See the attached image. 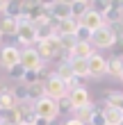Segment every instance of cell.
Returning <instances> with one entry per match:
<instances>
[{"label": "cell", "instance_id": "obj_13", "mask_svg": "<svg viewBox=\"0 0 123 125\" xmlns=\"http://www.w3.org/2000/svg\"><path fill=\"white\" fill-rule=\"evenodd\" d=\"M18 32V21L9 16H0V34L2 36H16Z\"/></svg>", "mask_w": 123, "mask_h": 125}, {"label": "cell", "instance_id": "obj_28", "mask_svg": "<svg viewBox=\"0 0 123 125\" xmlns=\"http://www.w3.org/2000/svg\"><path fill=\"white\" fill-rule=\"evenodd\" d=\"M89 125H107V123H105V116H103V109H96V114L91 116Z\"/></svg>", "mask_w": 123, "mask_h": 125}, {"label": "cell", "instance_id": "obj_18", "mask_svg": "<svg viewBox=\"0 0 123 125\" xmlns=\"http://www.w3.org/2000/svg\"><path fill=\"white\" fill-rule=\"evenodd\" d=\"M2 123L5 125H23V112L16 107V109H9V112H2Z\"/></svg>", "mask_w": 123, "mask_h": 125}, {"label": "cell", "instance_id": "obj_15", "mask_svg": "<svg viewBox=\"0 0 123 125\" xmlns=\"http://www.w3.org/2000/svg\"><path fill=\"white\" fill-rule=\"evenodd\" d=\"M89 9H91L89 0H71V16H73L75 21H80Z\"/></svg>", "mask_w": 123, "mask_h": 125}, {"label": "cell", "instance_id": "obj_36", "mask_svg": "<svg viewBox=\"0 0 123 125\" xmlns=\"http://www.w3.org/2000/svg\"><path fill=\"white\" fill-rule=\"evenodd\" d=\"M0 39H2V34H0Z\"/></svg>", "mask_w": 123, "mask_h": 125}, {"label": "cell", "instance_id": "obj_29", "mask_svg": "<svg viewBox=\"0 0 123 125\" xmlns=\"http://www.w3.org/2000/svg\"><path fill=\"white\" fill-rule=\"evenodd\" d=\"M59 112H73V105H71L68 95H66L64 100H59Z\"/></svg>", "mask_w": 123, "mask_h": 125}, {"label": "cell", "instance_id": "obj_16", "mask_svg": "<svg viewBox=\"0 0 123 125\" xmlns=\"http://www.w3.org/2000/svg\"><path fill=\"white\" fill-rule=\"evenodd\" d=\"M16 107H18L16 95H14L9 89H5L2 93H0V114H2V112H9V109H16Z\"/></svg>", "mask_w": 123, "mask_h": 125}, {"label": "cell", "instance_id": "obj_21", "mask_svg": "<svg viewBox=\"0 0 123 125\" xmlns=\"http://www.w3.org/2000/svg\"><path fill=\"white\" fill-rule=\"evenodd\" d=\"M96 109H98V107L91 102V105H87V107H82V109H78V112H75V118H78V121H82L84 125H89L91 116L96 114Z\"/></svg>", "mask_w": 123, "mask_h": 125}, {"label": "cell", "instance_id": "obj_10", "mask_svg": "<svg viewBox=\"0 0 123 125\" xmlns=\"http://www.w3.org/2000/svg\"><path fill=\"white\" fill-rule=\"evenodd\" d=\"M80 25H82V27H87V30H89V32L93 34L96 30H100V27L105 25V18L100 16L98 11H93V9H89V11H87L84 16L80 18Z\"/></svg>", "mask_w": 123, "mask_h": 125}, {"label": "cell", "instance_id": "obj_3", "mask_svg": "<svg viewBox=\"0 0 123 125\" xmlns=\"http://www.w3.org/2000/svg\"><path fill=\"white\" fill-rule=\"evenodd\" d=\"M43 89H46V95L48 98H53V100H64L68 95V89H66V82L64 80H59L57 75H48L46 77V82H43Z\"/></svg>", "mask_w": 123, "mask_h": 125}, {"label": "cell", "instance_id": "obj_27", "mask_svg": "<svg viewBox=\"0 0 123 125\" xmlns=\"http://www.w3.org/2000/svg\"><path fill=\"white\" fill-rule=\"evenodd\" d=\"M75 39L78 41H87V43H91V32L87 30V27H78V32H75Z\"/></svg>", "mask_w": 123, "mask_h": 125}, {"label": "cell", "instance_id": "obj_6", "mask_svg": "<svg viewBox=\"0 0 123 125\" xmlns=\"http://www.w3.org/2000/svg\"><path fill=\"white\" fill-rule=\"evenodd\" d=\"M48 7V14L53 18V23L57 21H66V18H73L71 16V2L68 0H55V2H46Z\"/></svg>", "mask_w": 123, "mask_h": 125}, {"label": "cell", "instance_id": "obj_7", "mask_svg": "<svg viewBox=\"0 0 123 125\" xmlns=\"http://www.w3.org/2000/svg\"><path fill=\"white\" fill-rule=\"evenodd\" d=\"M21 66L25 71H41L43 59L37 52V48H21Z\"/></svg>", "mask_w": 123, "mask_h": 125}, {"label": "cell", "instance_id": "obj_2", "mask_svg": "<svg viewBox=\"0 0 123 125\" xmlns=\"http://www.w3.org/2000/svg\"><path fill=\"white\" fill-rule=\"evenodd\" d=\"M34 114L39 116V118L53 123L57 116H59V102L48 98V95H43V98H39L37 102H34Z\"/></svg>", "mask_w": 123, "mask_h": 125}, {"label": "cell", "instance_id": "obj_24", "mask_svg": "<svg viewBox=\"0 0 123 125\" xmlns=\"http://www.w3.org/2000/svg\"><path fill=\"white\" fill-rule=\"evenodd\" d=\"M43 80V73L41 71H25V77H23V84L25 86H34Z\"/></svg>", "mask_w": 123, "mask_h": 125}, {"label": "cell", "instance_id": "obj_19", "mask_svg": "<svg viewBox=\"0 0 123 125\" xmlns=\"http://www.w3.org/2000/svg\"><path fill=\"white\" fill-rule=\"evenodd\" d=\"M2 16H9V18L18 21L23 16V2H21V0H7V9H5Z\"/></svg>", "mask_w": 123, "mask_h": 125}, {"label": "cell", "instance_id": "obj_31", "mask_svg": "<svg viewBox=\"0 0 123 125\" xmlns=\"http://www.w3.org/2000/svg\"><path fill=\"white\" fill-rule=\"evenodd\" d=\"M5 9H7V0H0V14H5Z\"/></svg>", "mask_w": 123, "mask_h": 125}, {"label": "cell", "instance_id": "obj_5", "mask_svg": "<svg viewBox=\"0 0 123 125\" xmlns=\"http://www.w3.org/2000/svg\"><path fill=\"white\" fill-rule=\"evenodd\" d=\"M116 41H119V36L114 34V30L110 25H103L100 30H96L91 34V46L93 48H112Z\"/></svg>", "mask_w": 123, "mask_h": 125}, {"label": "cell", "instance_id": "obj_33", "mask_svg": "<svg viewBox=\"0 0 123 125\" xmlns=\"http://www.w3.org/2000/svg\"><path fill=\"white\" fill-rule=\"evenodd\" d=\"M48 125H57V123H55V121H53V123H48Z\"/></svg>", "mask_w": 123, "mask_h": 125}, {"label": "cell", "instance_id": "obj_35", "mask_svg": "<svg viewBox=\"0 0 123 125\" xmlns=\"http://www.w3.org/2000/svg\"><path fill=\"white\" fill-rule=\"evenodd\" d=\"M121 80H123V73H121Z\"/></svg>", "mask_w": 123, "mask_h": 125}, {"label": "cell", "instance_id": "obj_34", "mask_svg": "<svg viewBox=\"0 0 123 125\" xmlns=\"http://www.w3.org/2000/svg\"><path fill=\"white\" fill-rule=\"evenodd\" d=\"M0 125H2V116H0Z\"/></svg>", "mask_w": 123, "mask_h": 125}, {"label": "cell", "instance_id": "obj_26", "mask_svg": "<svg viewBox=\"0 0 123 125\" xmlns=\"http://www.w3.org/2000/svg\"><path fill=\"white\" fill-rule=\"evenodd\" d=\"M9 77L11 80H16V82H23V77H25V68L23 66H14V68H9Z\"/></svg>", "mask_w": 123, "mask_h": 125}, {"label": "cell", "instance_id": "obj_9", "mask_svg": "<svg viewBox=\"0 0 123 125\" xmlns=\"http://www.w3.org/2000/svg\"><path fill=\"white\" fill-rule=\"evenodd\" d=\"M53 27H55V36H75L78 27H80V21H75V18L57 21V23H53Z\"/></svg>", "mask_w": 123, "mask_h": 125}, {"label": "cell", "instance_id": "obj_1", "mask_svg": "<svg viewBox=\"0 0 123 125\" xmlns=\"http://www.w3.org/2000/svg\"><path fill=\"white\" fill-rule=\"evenodd\" d=\"M16 39L23 48H32V43H39V34H37V25L30 23L25 16L18 18V32H16Z\"/></svg>", "mask_w": 123, "mask_h": 125}, {"label": "cell", "instance_id": "obj_8", "mask_svg": "<svg viewBox=\"0 0 123 125\" xmlns=\"http://www.w3.org/2000/svg\"><path fill=\"white\" fill-rule=\"evenodd\" d=\"M18 64H21V48H16V46H2L0 48V66L5 71H9Z\"/></svg>", "mask_w": 123, "mask_h": 125}, {"label": "cell", "instance_id": "obj_14", "mask_svg": "<svg viewBox=\"0 0 123 125\" xmlns=\"http://www.w3.org/2000/svg\"><path fill=\"white\" fill-rule=\"evenodd\" d=\"M68 64H71V71H73V75L75 77H89V59H68Z\"/></svg>", "mask_w": 123, "mask_h": 125}, {"label": "cell", "instance_id": "obj_12", "mask_svg": "<svg viewBox=\"0 0 123 125\" xmlns=\"http://www.w3.org/2000/svg\"><path fill=\"white\" fill-rule=\"evenodd\" d=\"M100 75H107V59L96 52L93 57H89V77H100Z\"/></svg>", "mask_w": 123, "mask_h": 125}, {"label": "cell", "instance_id": "obj_4", "mask_svg": "<svg viewBox=\"0 0 123 125\" xmlns=\"http://www.w3.org/2000/svg\"><path fill=\"white\" fill-rule=\"evenodd\" d=\"M37 52L41 55V59H55V57L64 55L62 52V43H59V36H48L37 43Z\"/></svg>", "mask_w": 123, "mask_h": 125}, {"label": "cell", "instance_id": "obj_32", "mask_svg": "<svg viewBox=\"0 0 123 125\" xmlns=\"http://www.w3.org/2000/svg\"><path fill=\"white\" fill-rule=\"evenodd\" d=\"M119 27H121V34H123V18H121V23H119Z\"/></svg>", "mask_w": 123, "mask_h": 125}, {"label": "cell", "instance_id": "obj_17", "mask_svg": "<svg viewBox=\"0 0 123 125\" xmlns=\"http://www.w3.org/2000/svg\"><path fill=\"white\" fill-rule=\"evenodd\" d=\"M103 116H105V123L107 125H123V112L107 107L105 102H103Z\"/></svg>", "mask_w": 123, "mask_h": 125}, {"label": "cell", "instance_id": "obj_23", "mask_svg": "<svg viewBox=\"0 0 123 125\" xmlns=\"http://www.w3.org/2000/svg\"><path fill=\"white\" fill-rule=\"evenodd\" d=\"M55 75L59 77V80H64V82H68L71 77H75V75H73V71H71V64H68L66 59H64L59 66H57V73H55Z\"/></svg>", "mask_w": 123, "mask_h": 125}, {"label": "cell", "instance_id": "obj_11", "mask_svg": "<svg viewBox=\"0 0 123 125\" xmlns=\"http://www.w3.org/2000/svg\"><path fill=\"white\" fill-rule=\"evenodd\" d=\"M68 100H71V105H73V112H78V109H82V107H87V105H91L89 89H87V86H80V89L71 91V93H68Z\"/></svg>", "mask_w": 123, "mask_h": 125}, {"label": "cell", "instance_id": "obj_20", "mask_svg": "<svg viewBox=\"0 0 123 125\" xmlns=\"http://www.w3.org/2000/svg\"><path fill=\"white\" fill-rule=\"evenodd\" d=\"M105 105L112 107V109H119V112H123V93L110 91V93L105 95Z\"/></svg>", "mask_w": 123, "mask_h": 125}, {"label": "cell", "instance_id": "obj_22", "mask_svg": "<svg viewBox=\"0 0 123 125\" xmlns=\"http://www.w3.org/2000/svg\"><path fill=\"white\" fill-rule=\"evenodd\" d=\"M107 73L121 77V73H123V57H112V59H107Z\"/></svg>", "mask_w": 123, "mask_h": 125}, {"label": "cell", "instance_id": "obj_25", "mask_svg": "<svg viewBox=\"0 0 123 125\" xmlns=\"http://www.w3.org/2000/svg\"><path fill=\"white\" fill-rule=\"evenodd\" d=\"M110 7H112V0H96V2L91 5V9H93V11H98L100 16H105Z\"/></svg>", "mask_w": 123, "mask_h": 125}, {"label": "cell", "instance_id": "obj_30", "mask_svg": "<svg viewBox=\"0 0 123 125\" xmlns=\"http://www.w3.org/2000/svg\"><path fill=\"white\" fill-rule=\"evenodd\" d=\"M64 125H84V123H82V121H78V118H68Z\"/></svg>", "mask_w": 123, "mask_h": 125}]
</instances>
